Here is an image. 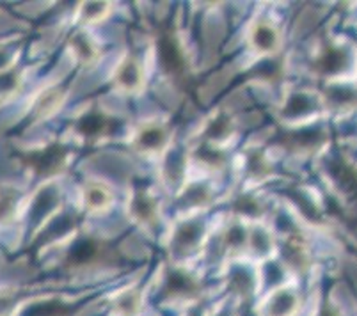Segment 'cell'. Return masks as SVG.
I'll list each match as a JSON object with an SVG mask.
<instances>
[{"instance_id":"12","label":"cell","mask_w":357,"mask_h":316,"mask_svg":"<svg viewBox=\"0 0 357 316\" xmlns=\"http://www.w3.org/2000/svg\"><path fill=\"white\" fill-rule=\"evenodd\" d=\"M132 211L142 223H151L155 219V203L148 194L139 192L134 197V201H132Z\"/></svg>"},{"instance_id":"5","label":"cell","mask_w":357,"mask_h":316,"mask_svg":"<svg viewBox=\"0 0 357 316\" xmlns=\"http://www.w3.org/2000/svg\"><path fill=\"white\" fill-rule=\"evenodd\" d=\"M297 309L298 297L291 289H278L267 302L268 316H295Z\"/></svg>"},{"instance_id":"4","label":"cell","mask_w":357,"mask_h":316,"mask_svg":"<svg viewBox=\"0 0 357 316\" xmlns=\"http://www.w3.org/2000/svg\"><path fill=\"white\" fill-rule=\"evenodd\" d=\"M116 84L119 89L126 91V93H137L142 87V71L141 66L135 63V59L126 57L121 64H119L118 71H116Z\"/></svg>"},{"instance_id":"8","label":"cell","mask_w":357,"mask_h":316,"mask_svg":"<svg viewBox=\"0 0 357 316\" xmlns=\"http://www.w3.org/2000/svg\"><path fill=\"white\" fill-rule=\"evenodd\" d=\"M165 139H167V135H165V130L162 126L149 125L137 133L135 144L141 151L151 153L158 151L165 144Z\"/></svg>"},{"instance_id":"22","label":"cell","mask_w":357,"mask_h":316,"mask_svg":"<svg viewBox=\"0 0 357 316\" xmlns=\"http://www.w3.org/2000/svg\"><path fill=\"white\" fill-rule=\"evenodd\" d=\"M317 316H342V313H340V309H337L333 302H326V304L320 308Z\"/></svg>"},{"instance_id":"16","label":"cell","mask_w":357,"mask_h":316,"mask_svg":"<svg viewBox=\"0 0 357 316\" xmlns=\"http://www.w3.org/2000/svg\"><path fill=\"white\" fill-rule=\"evenodd\" d=\"M311 107H313V100H311V96H307V94L304 93H298V94H294V96L288 100V103L284 105V112H287L288 116H298V114L311 110Z\"/></svg>"},{"instance_id":"9","label":"cell","mask_w":357,"mask_h":316,"mask_svg":"<svg viewBox=\"0 0 357 316\" xmlns=\"http://www.w3.org/2000/svg\"><path fill=\"white\" fill-rule=\"evenodd\" d=\"M112 200H114V197H112L110 188H107L105 185L102 183H91L87 185L86 190H84V201H86L89 210H105V208L110 206Z\"/></svg>"},{"instance_id":"13","label":"cell","mask_w":357,"mask_h":316,"mask_svg":"<svg viewBox=\"0 0 357 316\" xmlns=\"http://www.w3.org/2000/svg\"><path fill=\"white\" fill-rule=\"evenodd\" d=\"M61 102H63V94L59 91H47L43 96L36 103V114L38 117H48L59 109Z\"/></svg>"},{"instance_id":"20","label":"cell","mask_w":357,"mask_h":316,"mask_svg":"<svg viewBox=\"0 0 357 316\" xmlns=\"http://www.w3.org/2000/svg\"><path fill=\"white\" fill-rule=\"evenodd\" d=\"M16 206V194L15 190L2 188L0 190V219H8L11 217Z\"/></svg>"},{"instance_id":"19","label":"cell","mask_w":357,"mask_h":316,"mask_svg":"<svg viewBox=\"0 0 357 316\" xmlns=\"http://www.w3.org/2000/svg\"><path fill=\"white\" fill-rule=\"evenodd\" d=\"M107 11H109L107 4L93 2V4H86L80 9V16H82L84 22H98V20H102L107 15Z\"/></svg>"},{"instance_id":"2","label":"cell","mask_w":357,"mask_h":316,"mask_svg":"<svg viewBox=\"0 0 357 316\" xmlns=\"http://www.w3.org/2000/svg\"><path fill=\"white\" fill-rule=\"evenodd\" d=\"M331 180L337 192H342L349 201L357 203V169L347 160H334L331 164Z\"/></svg>"},{"instance_id":"21","label":"cell","mask_w":357,"mask_h":316,"mask_svg":"<svg viewBox=\"0 0 357 316\" xmlns=\"http://www.w3.org/2000/svg\"><path fill=\"white\" fill-rule=\"evenodd\" d=\"M197 234H199V227H197V226H192V224H189V226L181 227V230L178 231V236H176V240L180 242L181 249L192 246V243L196 242Z\"/></svg>"},{"instance_id":"14","label":"cell","mask_w":357,"mask_h":316,"mask_svg":"<svg viewBox=\"0 0 357 316\" xmlns=\"http://www.w3.org/2000/svg\"><path fill=\"white\" fill-rule=\"evenodd\" d=\"M75 311V306L64 301H47L40 306L34 316H70Z\"/></svg>"},{"instance_id":"10","label":"cell","mask_w":357,"mask_h":316,"mask_svg":"<svg viewBox=\"0 0 357 316\" xmlns=\"http://www.w3.org/2000/svg\"><path fill=\"white\" fill-rule=\"evenodd\" d=\"M160 55L164 68L169 73H180L183 70V55L173 39H162Z\"/></svg>"},{"instance_id":"7","label":"cell","mask_w":357,"mask_h":316,"mask_svg":"<svg viewBox=\"0 0 357 316\" xmlns=\"http://www.w3.org/2000/svg\"><path fill=\"white\" fill-rule=\"evenodd\" d=\"M251 45L258 52H263V54H271V52H275L279 47V34L272 25L268 24H258L255 25V29L251 31Z\"/></svg>"},{"instance_id":"11","label":"cell","mask_w":357,"mask_h":316,"mask_svg":"<svg viewBox=\"0 0 357 316\" xmlns=\"http://www.w3.org/2000/svg\"><path fill=\"white\" fill-rule=\"evenodd\" d=\"M109 119L102 114H87L79 123V130L86 137H102L109 130Z\"/></svg>"},{"instance_id":"6","label":"cell","mask_w":357,"mask_h":316,"mask_svg":"<svg viewBox=\"0 0 357 316\" xmlns=\"http://www.w3.org/2000/svg\"><path fill=\"white\" fill-rule=\"evenodd\" d=\"M196 281L190 276L181 272H173L167 279V286H165V293L174 301H183L192 295H196Z\"/></svg>"},{"instance_id":"1","label":"cell","mask_w":357,"mask_h":316,"mask_svg":"<svg viewBox=\"0 0 357 316\" xmlns=\"http://www.w3.org/2000/svg\"><path fill=\"white\" fill-rule=\"evenodd\" d=\"M350 50L342 43H329L317 59V70L326 77H337L350 68Z\"/></svg>"},{"instance_id":"17","label":"cell","mask_w":357,"mask_h":316,"mask_svg":"<svg viewBox=\"0 0 357 316\" xmlns=\"http://www.w3.org/2000/svg\"><path fill=\"white\" fill-rule=\"evenodd\" d=\"M114 309L121 316H134L139 309V295L135 292H128L116 301Z\"/></svg>"},{"instance_id":"3","label":"cell","mask_w":357,"mask_h":316,"mask_svg":"<svg viewBox=\"0 0 357 316\" xmlns=\"http://www.w3.org/2000/svg\"><path fill=\"white\" fill-rule=\"evenodd\" d=\"M31 167L40 174H48V172L59 171L64 165V153L61 148H45L41 151L31 153Z\"/></svg>"},{"instance_id":"18","label":"cell","mask_w":357,"mask_h":316,"mask_svg":"<svg viewBox=\"0 0 357 316\" xmlns=\"http://www.w3.org/2000/svg\"><path fill=\"white\" fill-rule=\"evenodd\" d=\"M73 50L82 61H91V59L96 55L95 45H93V41H91L89 38H86L84 34H79L73 39Z\"/></svg>"},{"instance_id":"15","label":"cell","mask_w":357,"mask_h":316,"mask_svg":"<svg viewBox=\"0 0 357 316\" xmlns=\"http://www.w3.org/2000/svg\"><path fill=\"white\" fill-rule=\"evenodd\" d=\"M331 100H333L334 105L342 107V109L343 107L350 109V107L357 103V91L350 89L347 86H337L331 89Z\"/></svg>"}]
</instances>
